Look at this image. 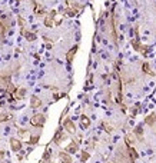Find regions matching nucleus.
<instances>
[{"instance_id":"1","label":"nucleus","mask_w":156,"mask_h":163,"mask_svg":"<svg viewBox=\"0 0 156 163\" xmlns=\"http://www.w3.org/2000/svg\"><path fill=\"white\" fill-rule=\"evenodd\" d=\"M46 122V116L42 115V113H36L32 119H30V124L32 126H37V127H42Z\"/></svg>"},{"instance_id":"2","label":"nucleus","mask_w":156,"mask_h":163,"mask_svg":"<svg viewBox=\"0 0 156 163\" xmlns=\"http://www.w3.org/2000/svg\"><path fill=\"white\" fill-rule=\"evenodd\" d=\"M63 127H65V130L67 132V133H75L76 132V127H75V123H73V120H70V119H66L65 122H63Z\"/></svg>"},{"instance_id":"3","label":"nucleus","mask_w":156,"mask_h":163,"mask_svg":"<svg viewBox=\"0 0 156 163\" xmlns=\"http://www.w3.org/2000/svg\"><path fill=\"white\" fill-rule=\"evenodd\" d=\"M13 96H14V99H16V100H22V99H25V96H26V89H25V87L14 89Z\"/></svg>"},{"instance_id":"4","label":"nucleus","mask_w":156,"mask_h":163,"mask_svg":"<svg viewBox=\"0 0 156 163\" xmlns=\"http://www.w3.org/2000/svg\"><path fill=\"white\" fill-rule=\"evenodd\" d=\"M10 148H12L13 152H19L22 149V142L19 139H16V137H12L10 139Z\"/></svg>"},{"instance_id":"5","label":"nucleus","mask_w":156,"mask_h":163,"mask_svg":"<svg viewBox=\"0 0 156 163\" xmlns=\"http://www.w3.org/2000/svg\"><path fill=\"white\" fill-rule=\"evenodd\" d=\"M59 159H60V163H73L70 153H67V152H60L59 153Z\"/></svg>"},{"instance_id":"6","label":"nucleus","mask_w":156,"mask_h":163,"mask_svg":"<svg viewBox=\"0 0 156 163\" xmlns=\"http://www.w3.org/2000/svg\"><path fill=\"white\" fill-rule=\"evenodd\" d=\"M76 53H78V46L72 47V49L67 52V54H66V60H67L69 63H72V62H73V59H75V56H76Z\"/></svg>"},{"instance_id":"7","label":"nucleus","mask_w":156,"mask_h":163,"mask_svg":"<svg viewBox=\"0 0 156 163\" xmlns=\"http://www.w3.org/2000/svg\"><path fill=\"white\" fill-rule=\"evenodd\" d=\"M22 34L25 36V39L29 41H33V40H36V34L35 33H32V32H27L25 27H22Z\"/></svg>"},{"instance_id":"8","label":"nucleus","mask_w":156,"mask_h":163,"mask_svg":"<svg viewBox=\"0 0 156 163\" xmlns=\"http://www.w3.org/2000/svg\"><path fill=\"white\" fill-rule=\"evenodd\" d=\"M65 150H66V152H67V153H76V152H78V150H79L78 143H76L75 140H73V142H70V143L67 145V148H66Z\"/></svg>"},{"instance_id":"9","label":"nucleus","mask_w":156,"mask_h":163,"mask_svg":"<svg viewBox=\"0 0 156 163\" xmlns=\"http://www.w3.org/2000/svg\"><path fill=\"white\" fill-rule=\"evenodd\" d=\"M30 106L33 109H37L42 106V100H40L37 96H32V99H30Z\"/></svg>"},{"instance_id":"10","label":"nucleus","mask_w":156,"mask_h":163,"mask_svg":"<svg viewBox=\"0 0 156 163\" xmlns=\"http://www.w3.org/2000/svg\"><path fill=\"white\" fill-rule=\"evenodd\" d=\"M80 124H82L83 129H88V127L90 126V119H89L86 115H82V116H80Z\"/></svg>"},{"instance_id":"11","label":"nucleus","mask_w":156,"mask_h":163,"mask_svg":"<svg viewBox=\"0 0 156 163\" xmlns=\"http://www.w3.org/2000/svg\"><path fill=\"white\" fill-rule=\"evenodd\" d=\"M63 140H65V135H63V132H62V130H57V132H56V136H54V140H53V142H54L56 145H60Z\"/></svg>"},{"instance_id":"12","label":"nucleus","mask_w":156,"mask_h":163,"mask_svg":"<svg viewBox=\"0 0 156 163\" xmlns=\"http://www.w3.org/2000/svg\"><path fill=\"white\" fill-rule=\"evenodd\" d=\"M155 122H156V115H149V116L145 119V123L149 124V126H153Z\"/></svg>"},{"instance_id":"13","label":"nucleus","mask_w":156,"mask_h":163,"mask_svg":"<svg viewBox=\"0 0 156 163\" xmlns=\"http://www.w3.org/2000/svg\"><path fill=\"white\" fill-rule=\"evenodd\" d=\"M53 17H54V16H50V14H49V16L44 19V26H46V27H52L53 25H54V20H53Z\"/></svg>"},{"instance_id":"14","label":"nucleus","mask_w":156,"mask_h":163,"mask_svg":"<svg viewBox=\"0 0 156 163\" xmlns=\"http://www.w3.org/2000/svg\"><path fill=\"white\" fill-rule=\"evenodd\" d=\"M6 30H7V27L3 25V22L0 20V40H3L4 39V36H6Z\"/></svg>"},{"instance_id":"15","label":"nucleus","mask_w":156,"mask_h":163,"mask_svg":"<svg viewBox=\"0 0 156 163\" xmlns=\"http://www.w3.org/2000/svg\"><path fill=\"white\" fill-rule=\"evenodd\" d=\"M129 156L132 157V162H133L135 159H138V153H136V150L133 149L132 146H129Z\"/></svg>"},{"instance_id":"16","label":"nucleus","mask_w":156,"mask_h":163,"mask_svg":"<svg viewBox=\"0 0 156 163\" xmlns=\"http://www.w3.org/2000/svg\"><path fill=\"white\" fill-rule=\"evenodd\" d=\"M89 157H90V155H89L86 150H83V152H82V155H80V160L85 163L86 160H88V159H89Z\"/></svg>"},{"instance_id":"17","label":"nucleus","mask_w":156,"mask_h":163,"mask_svg":"<svg viewBox=\"0 0 156 163\" xmlns=\"http://www.w3.org/2000/svg\"><path fill=\"white\" fill-rule=\"evenodd\" d=\"M66 14L70 16V17H73V16L78 14V10H76V9H67V10H66Z\"/></svg>"},{"instance_id":"18","label":"nucleus","mask_w":156,"mask_h":163,"mask_svg":"<svg viewBox=\"0 0 156 163\" xmlns=\"http://www.w3.org/2000/svg\"><path fill=\"white\" fill-rule=\"evenodd\" d=\"M50 162V150H46L44 155H43V162Z\"/></svg>"},{"instance_id":"19","label":"nucleus","mask_w":156,"mask_h":163,"mask_svg":"<svg viewBox=\"0 0 156 163\" xmlns=\"http://www.w3.org/2000/svg\"><path fill=\"white\" fill-rule=\"evenodd\" d=\"M37 142H39V136H32V137H30V140H29V143H30V145H36Z\"/></svg>"},{"instance_id":"20","label":"nucleus","mask_w":156,"mask_h":163,"mask_svg":"<svg viewBox=\"0 0 156 163\" xmlns=\"http://www.w3.org/2000/svg\"><path fill=\"white\" fill-rule=\"evenodd\" d=\"M142 69L145 70V72H146V73H148V74H152V73H150V67H149V65H148V63H143V65H142Z\"/></svg>"},{"instance_id":"21","label":"nucleus","mask_w":156,"mask_h":163,"mask_svg":"<svg viewBox=\"0 0 156 163\" xmlns=\"http://www.w3.org/2000/svg\"><path fill=\"white\" fill-rule=\"evenodd\" d=\"M9 117H10L9 113H3V115H0V122H4V120H7Z\"/></svg>"},{"instance_id":"22","label":"nucleus","mask_w":156,"mask_h":163,"mask_svg":"<svg viewBox=\"0 0 156 163\" xmlns=\"http://www.w3.org/2000/svg\"><path fill=\"white\" fill-rule=\"evenodd\" d=\"M27 133H29V130H26V129H25V130H23V129L19 130V135L20 136H25V135H27Z\"/></svg>"},{"instance_id":"23","label":"nucleus","mask_w":156,"mask_h":163,"mask_svg":"<svg viewBox=\"0 0 156 163\" xmlns=\"http://www.w3.org/2000/svg\"><path fill=\"white\" fill-rule=\"evenodd\" d=\"M136 135L139 136V137H142V127H140V126L136 129Z\"/></svg>"},{"instance_id":"24","label":"nucleus","mask_w":156,"mask_h":163,"mask_svg":"<svg viewBox=\"0 0 156 163\" xmlns=\"http://www.w3.org/2000/svg\"><path fill=\"white\" fill-rule=\"evenodd\" d=\"M17 20H19V25H20V26H22V27L25 26V20H23V19H22V17H20V16H19V17H17Z\"/></svg>"},{"instance_id":"25","label":"nucleus","mask_w":156,"mask_h":163,"mask_svg":"<svg viewBox=\"0 0 156 163\" xmlns=\"http://www.w3.org/2000/svg\"><path fill=\"white\" fill-rule=\"evenodd\" d=\"M4 159V150H0V162H3Z\"/></svg>"}]
</instances>
